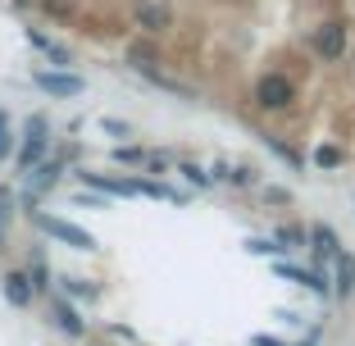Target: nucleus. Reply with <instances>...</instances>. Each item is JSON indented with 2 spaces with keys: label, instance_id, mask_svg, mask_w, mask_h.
<instances>
[{
  "label": "nucleus",
  "instance_id": "obj_1",
  "mask_svg": "<svg viewBox=\"0 0 355 346\" xmlns=\"http://www.w3.org/2000/svg\"><path fill=\"white\" fill-rule=\"evenodd\" d=\"M292 101H296V83L287 73H260L255 78V87H251V105L255 110H264V114H282V110H292Z\"/></svg>",
  "mask_w": 355,
  "mask_h": 346
},
{
  "label": "nucleus",
  "instance_id": "obj_2",
  "mask_svg": "<svg viewBox=\"0 0 355 346\" xmlns=\"http://www.w3.org/2000/svg\"><path fill=\"white\" fill-rule=\"evenodd\" d=\"M32 223H37L46 237L73 246V251H96V237L87 228H78V223H69V219H55V214H46V210H32Z\"/></svg>",
  "mask_w": 355,
  "mask_h": 346
},
{
  "label": "nucleus",
  "instance_id": "obj_3",
  "mask_svg": "<svg viewBox=\"0 0 355 346\" xmlns=\"http://www.w3.org/2000/svg\"><path fill=\"white\" fill-rule=\"evenodd\" d=\"M46 155H51V123H46V114H32L28 119V137H23V146H19V173L37 168Z\"/></svg>",
  "mask_w": 355,
  "mask_h": 346
},
{
  "label": "nucleus",
  "instance_id": "obj_4",
  "mask_svg": "<svg viewBox=\"0 0 355 346\" xmlns=\"http://www.w3.org/2000/svg\"><path fill=\"white\" fill-rule=\"evenodd\" d=\"M32 87L46 92V96H55V101H69V96L87 92V78L73 73V69H37V73H32Z\"/></svg>",
  "mask_w": 355,
  "mask_h": 346
},
{
  "label": "nucleus",
  "instance_id": "obj_5",
  "mask_svg": "<svg viewBox=\"0 0 355 346\" xmlns=\"http://www.w3.org/2000/svg\"><path fill=\"white\" fill-rule=\"evenodd\" d=\"M64 164H69L64 155H46L37 168H28V191H23V200H28V210H32V205H37V200H42L51 187H60V173H64Z\"/></svg>",
  "mask_w": 355,
  "mask_h": 346
},
{
  "label": "nucleus",
  "instance_id": "obj_6",
  "mask_svg": "<svg viewBox=\"0 0 355 346\" xmlns=\"http://www.w3.org/2000/svg\"><path fill=\"white\" fill-rule=\"evenodd\" d=\"M132 23L146 32V37H164V32L173 28V10H168L164 0H137Z\"/></svg>",
  "mask_w": 355,
  "mask_h": 346
},
{
  "label": "nucleus",
  "instance_id": "obj_7",
  "mask_svg": "<svg viewBox=\"0 0 355 346\" xmlns=\"http://www.w3.org/2000/svg\"><path fill=\"white\" fill-rule=\"evenodd\" d=\"M314 55L328 60V64L346 55V23L342 19H324L319 28H314Z\"/></svg>",
  "mask_w": 355,
  "mask_h": 346
},
{
  "label": "nucleus",
  "instance_id": "obj_8",
  "mask_svg": "<svg viewBox=\"0 0 355 346\" xmlns=\"http://www.w3.org/2000/svg\"><path fill=\"white\" fill-rule=\"evenodd\" d=\"M273 269H278V278H287V283L310 287L314 296H333V278H328V269H324V273H314V269H296V264H287V260H278Z\"/></svg>",
  "mask_w": 355,
  "mask_h": 346
},
{
  "label": "nucleus",
  "instance_id": "obj_9",
  "mask_svg": "<svg viewBox=\"0 0 355 346\" xmlns=\"http://www.w3.org/2000/svg\"><path fill=\"white\" fill-rule=\"evenodd\" d=\"M78 178H83L87 187L105 191V196H123V200L141 196V191H137V178H114V173H92V168H78Z\"/></svg>",
  "mask_w": 355,
  "mask_h": 346
},
{
  "label": "nucleus",
  "instance_id": "obj_10",
  "mask_svg": "<svg viewBox=\"0 0 355 346\" xmlns=\"http://www.w3.org/2000/svg\"><path fill=\"white\" fill-rule=\"evenodd\" d=\"M310 246H314V260L328 269V264L337 260V251H342V237H337L333 223H314L310 228Z\"/></svg>",
  "mask_w": 355,
  "mask_h": 346
},
{
  "label": "nucleus",
  "instance_id": "obj_11",
  "mask_svg": "<svg viewBox=\"0 0 355 346\" xmlns=\"http://www.w3.org/2000/svg\"><path fill=\"white\" fill-rule=\"evenodd\" d=\"M128 69H132V73H146V69H164V51H159L155 42H141V37H137V42L128 46Z\"/></svg>",
  "mask_w": 355,
  "mask_h": 346
},
{
  "label": "nucleus",
  "instance_id": "obj_12",
  "mask_svg": "<svg viewBox=\"0 0 355 346\" xmlns=\"http://www.w3.org/2000/svg\"><path fill=\"white\" fill-rule=\"evenodd\" d=\"M32 292H37V287H32L28 273H5V301H10L14 310H28V305H32Z\"/></svg>",
  "mask_w": 355,
  "mask_h": 346
},
{
  "label": "nucleus",
  "instance_id": "obj_13",
  "mask_svg": "<svg viewBox=\"0 0 355 346\" xmlns=\"http://www.w3.org/2000/svg\"><path fill=\"white\" fill-rule=\"evenodd\" d=\"M337 287H333V296H351L355 292V255H346V251H337Z\"/></svg>",
  "mask_w": 355,
  "mask_h": 346
},
{
  "label": "nucleus",
  "instance_id": "obj_14",
  "mask_svg": "<svg viewBox=\"0 0 355 346\" xmlns=\"http://www.w3.org/2000/svg\"><path fill=\"white\" fill-rule=\"evenodd\" d=\"M51 315H55V328H60V333H69V337H83L87 333V324H83V315H78V310H73V305H55V310H51Z\"/></svg>",
  "mask_w": 355,
  "mask_h": 346
},
{
  "label": "nucleus",
  "instance_id": "obj_15",
  "mask_svg": "<svg viewBox=\"0 0 355 346\" xmlns=\"http://www.w3.org/2000/svg\"><path fill=\"white\" fill-rule=\"evenodd\" d=\"M228 182H232V187H255V182H260V168H255V164H232Z\"/></svg>",
  "mask_w": 355,
  "mask_h": 346
},
{
  "label": "nucleus",
  "instance_id": "obj_16",
  "mask_svg": "<svg viewBox=\"0 0 355 346\" xmlns=\"http://www.w3.org/2000/svg\"><path fill=\"white\" fill-rule=\"evenodd\" d=\"M264 141H269V150H273V155H278V159H287V164H292L296 173H301V168H305L301 150H292V146H287V141H278V137H264Z\"/></svg>",
  "mask_w": 355,
  "mask_h": 346
},
{
  "label": "nucleus",
  "instance_id": "obj_17",
  "mask_svg": "<svg viewBox=\"0 0 355 346\" xmlns=\"http://www.w3.org/2000/svg\"><path fill=\"white\" fill-rule=\"evenodd\" d=\"M310 159H314L319 168H337V164L346 159V150H342V146H319V150H314Z\"/></svg>",
  "mask_w": 355,
  "mask_h": 346
},
{
  "label": "nucleus",
  "instance_id": "obj_18",
  "mask_svg": "<svg viewBox=\"0 0 355 346\" xmlns=\"http://www.w3.org/2000/svg\"><path fill=\"white\" fill-rule=\"evenodd\" d=\"M14 155V128H10V114L0 110V164Z\"/></svg>",
  "mask_w": 355,
  "mask_h": 346
},
{
  "label": "nucleus",
  "instance_id": "obj_19",
  "mask_svg": "<svg viewBox=\"0 0 355 346\" xmlns=\"http://www.w3.org/2000/svg\"><path fill=\"white\" fill-rule=\"evenodd\" d=\"M178 173H182V178L191 182V187H209V182H214V178H209V173H205V168L187 164V159H178Z\"/></svg>",
  "mask_w": 355,
  "mask_h": 346
},
{
  "label": "nucleus",
  "instance_id": "obj_20",
  "mask_svg": "<svg viewBox=\"0 0 355 346\" xmlns=\"http://www.w3.org/2000/svg\"><path fill=\"white\" fill-rule=\"evenodd\" d=\"M42 10L51 14V19L69 23V19H73V0H42Z\"/></svg>",
  "mask_w": 355,
  "mask_h": 346
},
{
  "label": "nucleus",
  "instance_id": "obj_21",
  "mask_svg": "<svg viewBox=\"0 0 355 346\" xmlns=\"http://www.w3.org/2000/svg\"><path fill=\"white\" fill-rule=\"evenodd\" d=\"M28 278H32V287H46V278H51V269H46V255H32Z\"/></svg>",
  "mask_w": 355,
  "mask_h": 346
},
{
  "label": "nucleus",
  "instance_id": "obj_22",
  "mask_svg": "<svg viewBox=\"0 0 355 346\" xmlns=\"http://www.w3.org/2000/svg\"><path fill=\"white\" fill-rule=\"evenodd\" d=\"M114 159L119 164H146V146H119Z\"/></svg>",
  "mask_w": 355,
  "mask_h": 346
},
{
  "label": "nucleus",
  "instance_id": "obj_23",
  "mask_svg": "<svg viewBox=\"0 0 355 346\" xmlns=\"http://www.w3.org/2000/svg\"><path fill=\"white\" fill-rule=\"evenodd\" d=\"M64 287H69L73 296H83V301H92V296H101V292H96L92 283H87V278H64Z\"/></svg>",
  "mask_w": 355,
  "mask_h": 346
},
{
  "label": "nucleus",
  "instance_id": "obj_24",
  "mask_svg": "<svg viewBox=\"0 0 355 346\" xmlns=\"http://www.w3.org/2000/svg\"><path fill=\"white\" fill-rule=\"evenodd\" d=\"M101 132H110V137H132V128H128L123 119H101Z\"/></svg>",
  "mask_w": 355,
  "mask_h": 346
},
{
  "label": "nucleus",
  "instance_id": "obj_25",
  "mask_svg": "<svg viewBox=\"0 0 355 346\" xmlns=\"http://www.w3.org/2000/svg\"><path fill=\"white\" fill-rule=\"evenodd\" d=\"M246 251H251V255H278L282 246H273V241H264V237H251V241H246Z\"/></svg>",
  "mask_w": 355,
  "mask_h": 346
},
{
  "label": "nucleus",
  "instance_id": "obj_26",
  "mask_svg": "<svg viewBox=\"0 0 355 346\" xmlns=\"http://www.w3.org/2000/svg\"><path fill=\"white\" fill-rule=\"evenodd\" d=\"M251 342H255V346H287V342H278V337H264V333H260V337H251Z\"/></svg>",
  "mask_w": 355,
  "mask_h": 346
},
{
  "label": "nucleus",
  "instance_id": "obj_27",
  "mask_svg": "<svg viewBox=\"0 0 355 346\" xmlns=\"http://www.w3.org/2000/svg\"><path fill=\"white\" fill-rule=\"evenodd\" d=\"M0 237H5V196H0Z\"/></svg>",
  "mask_w": 355,
  "mask_h": 346
}]
</instances>
